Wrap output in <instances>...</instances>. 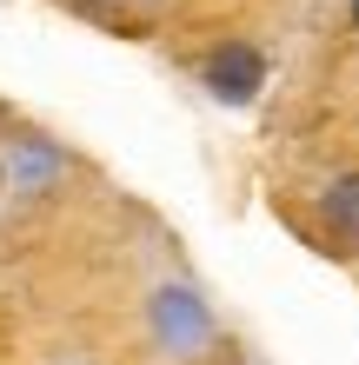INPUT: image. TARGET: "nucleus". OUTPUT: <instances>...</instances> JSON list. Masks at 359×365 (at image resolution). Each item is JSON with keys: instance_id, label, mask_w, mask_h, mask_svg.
<instances>
[{"instance_id": "5", "label": "nucleus", "mask_w": 359, "mask_h": 365, "mask_svg": "<svg viewBox=\"0 0 359 365\" xmlns=\"http://www.w3.org/2000/svg\"><path fill=\"white\" fill-rule=\"evenodd\" d=\"M346 20H353V27H359V0H346Z\"/></svg>"}, {"instance_id": "4", "label": "nucleus", "mask_w": 359, "mask_h": 365, "mask_svg": "<svg viewBox=\"0 0 359 365\" xmlns=\"http://www.w3.org/2000/svg\"><path fill=\"white\" fill-rule=\"evenodd\" d=\"M320 226L340 246H359V166L326 180V192H320Z\"/></svg>"}, {"instance_id": "6", "label": "nucleus", "mask_w": 359, "mask_h": 365, "mask_svg": "<svg viewBox=\"0 0 359 365\" xmlns=\"http://www.w3.org/2000/svg\"><path fill=\"white\" fill-rule=\"evenodd\" d=\"M0 200H7V160H0Z\"/></svg>"}, {"instance_id": "3", "label": "nucleus", "mask_w": 359, "mask_h": 365, "mask_svg": "<svg viewBox=\"0 0 359 365\" xmlns=\"http://www.w3.org/2000/svg\"><path fill=\"white\" fill-rule=\"evenodd\" d=\"M0 160H7V192H27V200H47V192L67 180V153H60L47 133H20Z\"/></svg>"}, {"instance_id": "1", "label": "nucleus", "mask_w": 359, "mask_h": 365, "mask_svg": "<svg viewBox=\"0 0 359 365\" xmlns=\"http://www.w3.org/2000/svg\"><path fill=\"white\" fill-rule=\"evenodd\" d=\"M140 319H146V346L173 365H193L220 346V312L193 279H153L140 299Z\"/></svg>"}, {"instance_id": "2", "label": "nucleus", "mask_w": 359, "mask_h": 365, "mask_svg": "<svg viewBox=\"0 0 359 365\" xmlns=\"http://www.w3.org/2000/svg\"><path fill=\"white\" fill-rule=\"evenodd\" d=\"M200 87L220 106H253L260 87H266V53L253 47V40H220V47L200 60Z\"/></svg>"}, {"instance_id": "7", "label": "nucleus", "mask_w": 359, "mask_h": 365, "mask_svg": "<svg viewBox=\"0 0 359 365\" xmlns=\"http://www.w3.org/2000/svg\"><path fill=\"white\" fill-rule=\"evenodd\" d=\"M100 7H113V0H100Z\"/></svg>"}]
</instances>
